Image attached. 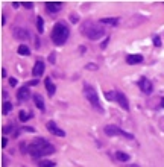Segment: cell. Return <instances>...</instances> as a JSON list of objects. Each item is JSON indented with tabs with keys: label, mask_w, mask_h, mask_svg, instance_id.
I'll use <instances>...</instances> for the list:
<instances>
[{
	"label": "cell",
	"mask_w": 164,
	"mask_h": 167,
	"mask_svg": "<svg viewBox=\"0 0 164 167\" xmlns=\"http://www.w3.org/2000/svg\"><path fill=\"white\" fill-rule=\"evenodd\" d=\"M27 153L32 155L34 158H40V157H46V155H52L55 153V146L47 141L46 138H35L32 143L29 144Z\"/></svg>",
	"instance_id": "cell-1"
},
{
	"label": "cell",
	"mask_w": 164,
	"mask_h": 167,
	"mask_svg": "<svg viewBox=\"0 0 164 167\" xmlns=\"http://www.w3.org/2000/svg\"><path fill=\"white\" fill-rule=\"evenodd\" d=\"M82 34L88 38V40H99L105 35V27H102L100 23H94V22H85L82 24Z\"/></svg>",
	"instance_id": "cell-2"
},
{
	"label": "cell",
	"mask_w": 164,
	"mask_h": 167,
	"mask_svg": "<svg viewBox=\"0 0 164 167\" xmlns=\"http://www.w3.org/2000/svg\"><path fill=\"white\" fill-rule=\"evenodd\" d=\"M70 37V29L64 23H56L52 29V41L56 46H62Z\"/></svg>",
	"instance_id": "cell-3"
},
{
	"label": "cell",
	"mask_w": 164,
	"mask_h": 167,
	"mask_svg": "<svg viewBox=\"0 0 164 167\" xmlns=\"http://www.w3.org/2000/svg\"><path fill=\"white\" fill-rule=\"evenodd\" d=\"M84 94H85L87 100L91 103V106H93L94 109H96L97 113L103 114V108L100 106V102H99V96H97V93H96L94 87H91L90 84H85V85H84Z\"/></svg>",
	"instance_id": "cell-4"
},
{
	"label": "cell",
	"mask_w": 164,
	"mask_h": 167,
	"mask_svg": "<svg viewBox=\"0 0 164 167\" xmlns=\"http://www.w3.org/2000/svg\"><path fill=\"white\" fill-rule=\"evenodd\" d=\"M103 131H105V134H106V135H110V137L120 135V137H125V138L134 140V135H132V134H129V132H125L123 129H120V128H118V126H116V125H106V126L103 128Z\"/></svg>",
	"instance_id": "cell-5"
},
{
	"label": "cell",
	"mask_w": 164,
	"mask_h": 167,
	"mask_svg": "<svg viewBox=\"0 0 164 167\" xmlns=\"http://www.w3.org/2000/svg\"><path fill=\"white\" fill-rule=\"evenodd\" d=\"M138 87H140L141 91H143V93H146V94H150V93H152V90H154L152 82H150L146 76H141L140 79H138Z\"/></svg>",
	"instance_id": "cell-6"
},
{
	"label": "cell",
	"mask_w": 164,
	"mask_h": 167,
	"mask_svg": "<svg viewBox=\"0 0 164 167\" xmlns=\"http://www.w3.org/2000/svg\"><path fill=\"white\" fill-rule=\"evenodd\" d=\"M114 97H116L117 103L123 108V109H125V111H129V103H128V99H126L125 93H122V91H116V93H114Z\"/></svg>",
	"instance_id": "cell-7"
},
{
	"label": "cell",
	"mask_w": 164,
	"mask_h": 167,
	"mask_svg": "<svg viewBox=\"0 0 164 167\" xmlns=\"http://www.w3.org/2000/svg\"><path fill=\"white\" fill-rule=\"evenodd\" d=\"M46 128L49 129L50 134H53V135H56V137H64V135H66V132H64L62 129H59L58 125H56L55 121H47Z\"/></svg>",
	"instance_id": "cell-8"
},
{
	"label": "cell",
	"mask_w": 164,
	"mask_h": 167,
	"mask_svg": "<svg viewBox=\"0 0 164 167\" xmlns=\"http://www.w3.org/2000/svg\"><path fill=\"white\" fill-rule=\"evenodd\" d=\"M44 6H46L47 12L55 14V12H59V11H61L62 3H61V2H46V3H44Z\"/></svg>",
	"instance_id": "cell-9"
},
{
	"label": "cell",
	"mask_w": 164,
	"mask_h": 167,
	"mask_svg": "<svg viewBox=\"0 0 164 167\" xmlns=\"http://www.w3.org/2000/svg\"><path fill=\"white\" fill-rule=\"evenodd\" d=\"M29 97H30V91H29L27 87H22V88H18V91H17V99H18L20 102L27 100Z\"/></svg>",
	"instance_id": "cell-10"
},
{
	"label": "cell",
	"mask_w": 164,
	"mask_h": 167,
	"mask_svg": "<svg viewBox=\"0 0 164 167\" xmlns=\"http://www.w3.org/2000/svg\"><path fill=\"white\" fill-rule=\"evenodd\" d=\"M44 70H46L44 62H43V61H37L35 66H34V69H32V74H34V76H41V74L44 73Z\"/></svg>",
	"instance_id": "cell-11"
},
{
	"label": "cell",
	"mask_w": 164,
	"mask_h": 167,
	"mask_svg": "<svg viewBox=\"0 0 164 167\" xmlns=\"http://www.w3.org/2000/svg\"><path fill=\"white\" fill-rule=\"evenodd\" d=\"M126 62L128 64H131V66H135V64H140V62H143V56L141 55H128L126 56Z\"/></svg>",
	"instance_id": "cell-12"
},
{
	"label": "cell",
	"mask_w": 164,
	"mask_h": 167,
	"mask_svg": "<svg viewBox=\"0 0 164 167\" xmlns=\"http://www.w3.org/2000/svg\"><path fill=\"white\" fill-rule=\"evenodd\" d=\"M14 37L17 40H27L29 38V32L26 29H23V27H18V29L14 30Z\"/></svg>",
	"instance_id": "cell-13"
},
{
	"label": "cell",
	"mask_w": 164,
	"mask_h": 167,
	"mask_svg": "<svg viewBox=\"0 0 164 167\" xmlns=\"http://www.w3.org/2000/svg\"><path fill=\"white\" fill-rule=\"evenodd\" d=\"M44 85H46L47 93H49V96H50V97L56 93V87H55V84L52 82V79H50V78H46V79H44Z\"/></svg>",
	"instance_id": "cell-14"
},
{
	"label": "cell",
	"mask_w": 164,
	"mask_h": 167,
	"mask_svg": "<svg viewBox=\"0 0 164 167\" xmlns=\"http://www.w3.org/2000/svg\"><path fill=\"white\" fill-rule=\"evenodd\" d=\"M34 103H35V106L38 108V109H41L43 113H44V109H46V106H44V100H43V97L40 94H34Z\"/></svg>",
	"instance_id": "cell-15"
},
{
	"label": "cell",
	"mask_w": 164,
	"mask_h": 167,
	"mask_svg": "<svg viewBox=\"0 0 164 167\" xmlns=\"http://www.w3.org/2000/svg\"><path fill=\"white\" fill-rule=\"evenodd\" d=\"M100 24H110V26H117V24H118V18H113V17L100 18Z\"/></svg>",
	"instance_id": "cell-16"
},
{
	"label": "cell",
	"mask_w": 164,
	"mask_h": 167,
	"mask_svg": "<svg viewBox=\"0 0 164 167\" xmlns=\"http://www.w3.org/2000/svg\"><path fill=\"white\" fill-rule=\"evenodd\" d=\"M116 158H117L118 161H122V163H126V161H129V155L128 153H125V152H122V150H118V152H116Z\"/></svg>",
	"instance_id": "cell-17"
},
{
	"label": "cell",
	"mask_w": 164,
	"mask_h": 167,
	"mask_svg": "<svg viewBox=\"0 0 164 167\" xmlns=\"http://www.w3.org/2000/svg\"><path fill=\"white\" fill-rule=\"evenodd\" d=\"M37 29H38V34H43V30H44V20H43V17L37 18Z\"/></svg>",
	"instance_id": "cell-18"
},
{
	"label": "cell",
	"mask_w": 164,
	"mask_h": 167,
	"mask_svg": "<svg viewBox=\"0 0 164 167\" xmlns=\"http://www.w3.org/2000/svg\"><path fill=\"white\" fill-rule=\"evenodd\" d=\"M18 117H20V120H22V121H26V120H29L30 117H32V113H26V111H23V109H22V111L18 113Z\"/></svg>",
	"instance_id": "cell-19"
},
{
	"label": "cell",
	"mask_w": 164,
	"mask_h": 167,
	"mask_svg": "<svg viewBox=\"0 0 164 167\" xmlns=\"http://www.w3.org/2000/svg\"><path fill=\"white\" fill-rule=\"evenodd\" d=\"M18 53L26 56V55H29V53H30V49L27 47L26 44H20V46H18Z\"/></svg>",
	"instance_id": "cell-20"
},
{
	"label": "cell",
	"mask_w": 164,
	"mask_h": 167,
	"mask_svg": "<svg viewBox=\"0 0 164 167\" xmlns=\"http://www.w3.org/2000/svg\"><path fill=\"white\" fill-rule=\"evenodd\" d=\"M12 109V103L11 102H5L3 103V114H9Z\"/></svg>",
	"instance_id": "cell-21"
},
{
	"label": "cell",
	"mask_w": 164,
	"mask_h": 167,
	"mask_svg": "<svg viewBox=\"0 0 164 167\" xmlns=\"http://www.w3.org/2000/svg\"><path fill=\"white\" fill-rule=\"evenodd\" d=\"M56 164L53 163V161H49V160H43L41 163H40V167H55Z\"/></svg>",
	"instance_id": "cell-22"
},
{
	"label": "cell",
	"mask_w": 164,
	"mask_h": 167,
	"mask_svg": "<svg viewBox=\"0 0 164 167\" xmlns=\"http://www.w3.org/2000/svg\"><path fill=\"white\" fill-rule=\"evenodd\" d=\"M154 44H155L157 47H160V46H161V38H160L158 35H154Z\"/></svg>",
	"instance_id": "cell-23"
},
{
	"label": "cell",
	"mask_w": 164,
	"mask_h": 167,
	"mask_svg": "<svg viewBox=\"0 0 164 167\" xmlns=\"http://www.w3.org/2000/svg\"><path fill=\"white\" fill-rule=\"evenodd\" d=\"M55 61H56V55H55V52H53V53L49 55V62H50V64H55Z\"/></svg>",
	"instance_id": "cell-24"
},
{
	"label": "cell",
	"mask_w": 164,
	"mask_h": 167,
	"mask_svg": "<svg viewBox=\"0 0 164 167\" xmlns=\"http://www.w3.org/2000/svg\"><path fill=\"white\" fill-rule=\"evenodd\" d=\"M22 5H23L24 8H27V9H32L34 8V3L32 2H22Z\"/></svg>",
	"instance_id": "cell-25"
},
{
	"label": "cell",
	"mask_w": 164,
	"mask_h": 167,
	"mask_svg": "<svg viewBox=\"0 0 164 167\" xmlns=\"http://www.w3.org/2000/svg\"><path fill=\"white\" fill-rule=\"evenodd\" d=\"M85 69H87V70H97V66H96V64H87Z\"/></svg>",
	"instance_id": "cell-26"
},
{
	"label": "cell",
	"mask_w": 164,
	"mask_h": 167,
	"mask_svg": "<svg viewBox=\"0 0 164 167\" xmlns=\"http://www.w3.org/2000/svg\"><path fill=\"white\" fill-rule=\"evenodd\" d=\"M11 131H12V126H11V125H8V126H3V132H5V134H9Z\"/></svg>",
	"instance_id": "cell-27"
},
{
	"label": "cell",
	"mask_w": 164,
	"mask_h": 167,
	"mask_svg": "<svg viewBox=\"0 0 164 167\" xmlns=\"http://www.w3.org/2000/svg\"><path fill=\"white\" fill-rule=\"evenodd\" d=\"M9 84H11V87H15L17 85V79L15 78H9Z\"/></svg>",
	"instance_id": "cell-28"
},
{
	"label": "cell",
	"mask_w": 164,
	"mask_h": 167,
	"mask_svg": "<svg viewBox=\"0 0 164 167\" xmlns=\"http://www.w3.org/2000/svg\"><path fill=\"white\" fill-rule=\"evenodd\" d=\"M108 41H110V38L106 37V38H105V41H103V43L100 44V47H102V49H105V47H106V44H108Z\"/></svg>",
	"instance_id": "cell-29"
},
{
	"label": "cell",
	"mask_w": 164,
	"mask_h": 167,
	"mask_svg": "<svg viewBox=\"0 0 164 167\" xmlns=\"http://www.w3.org/2000/svg\"><path fill=\"white\" fill-rule=\"evenodd\" d=\"M2 146H3V147H6V146H8V138H6V137H3V138H2Z\"/></svg>",
	"instance_id": "cell-30"
},
{
	"label": "cell",
	"mask_w": 164,
	"mask_h": 167,
	"mask_svg": "<svg viewBox=\"0 0 164 167\" xmlns=\"http://www.w3.org/2000/svg\"><path fill=\"white\" fill-rule=\"evenodd\" d=\"M71 23H78V15H76V14L71 15Z\"/></svg>",
	"instance_id": "cell-31"
},
{
	"label": "cell",
	"mask_w": 164,
	"mask_h": 167,
	"mask_svg": "<svg viewBox=\"0 0 164 167\" xmlns=\"http://www.w3.org/2000/svg\"><path fill=\"white\" fill-rule=\"evenodd\" d=\"M23 129L26 131V132H34V131H35L34 128H23Z\"/></svg>",
	"instance_id": "cell-32"
},
{
	"label": "cell",
	"mask_w": 164,
	"mask_h": 167,
	"mask_svg": "<svg viewBox=\"0 0 164 167\" xmlns=\"http://www.w3.org/2000/svg\"><path fill=\"white\" fill-rule=\"evenodd\" d=\"M2 24H6V17L5 15H2Z\"/></svg>",
	"instance_id": "cell-33"
},
{
	"label": "cell",
	"mask_w": 164,
	"mask_h": 167,
	"mask_svg": "<svg viewBox=\"0 0 164 167\" xmlns=\"http://www.w3.org/2000/svg\"><path fill=\"white\" fill-rule=\"evenodd\" d=\"M2 76L6 78V69H2Z\"/></svg>",
	"instance_id": "cell-34"
},
{
	"label": "cell",
	"mask_w": 164,
	"mask_h": 167,
	"mask_svg": "<svg viewBox=\"0 0 164 167\" xmlns=\"http://www.w3.org/2000/svg\"><path fill=\"white\" fill-rule=\"evenodd\" d=\"M22 3H17V2H12V6H15V8H18Z\"/></svg>",
	"instance_id": "cell-35"
},
{
	"label": "cell",
	"mask_w": 164,
	"mask_h": 167,
	"mask_svg": "<svg viewBox=\"0 0 164 167\" xmlns=\"http://www.w3.org/2000/svg\"><path fill=\"white\" fill-rule=\"evenodd\" d=\"M37 84H38V81H37V79H34V81L30 82V85H37Z\"/></svg>",
	"instance_id": "cell-36"
},
{
	"label": "cell",
	"mask_w": 164,
	"mask_h": 167,
	"mask_svg": "<svg viewBox=\"0 0 164 167\" xmlns=\"http://www.w3.org/2000/svg\"><path fill=\"white\" fill-rule=\"evenodd\" d=\"M161 106L164 108V97H161Z\"/></svg>",
	"instance_id": "cell-37"
}]
</instances>
